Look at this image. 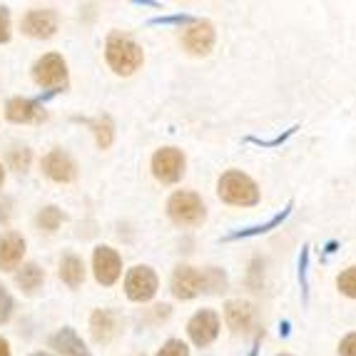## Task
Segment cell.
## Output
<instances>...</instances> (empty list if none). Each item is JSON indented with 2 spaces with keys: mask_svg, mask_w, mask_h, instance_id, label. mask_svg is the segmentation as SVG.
Here are the masks:
<instances>
[{
  "mask_svg": "<svg viewBox=\"0 0 356 356\" xmlns=\"http://www.w3.org/2000/svg\"><path fill=\"white\" fill-rule=\"evenodd\" d=\"M227 284H229V280L222 269H195L187 267V264H179L172 272V280H170V289L179 302H190V299L200 297L202 291L204 294H222V291H227Z\"/></svg>",
  "mask_w": 356,
  "mask_h": 356,
  "instance_id": "cell-1",
  "label": "cell"
},
{
  "mask_svg": "<svg viewBox=\"0 0 356 356\" xmlns=\"http://www.w3.org/2000/svg\"><path fill=\"white\" fill-rule=\"evenodd\" d=\"M105 60L115 75L130 77L143 67L145 50L132 35H127L122 30H113L105 40Z\"/></svg>",
  "mask_w": 356,
  "mask_h": 356,
  "instance_id": "cell-2",
  "label": "cell"
},
{
  "mask_svg": "<svg viewBox=\"0 0 356 356\" xmlns=\"http://www.w3.org/2000/svg\"><path fill=\"white\" fill-rule=\"evenodd\" d=\"M217 197L232 207H254L259 204V187L250 175L239 170H227L217 182Z\"/></svg>",
  "mask_w": 356,
  "mask_h": 356,
  "instance_id": "cell-3",
  "label": "cell"
},
{
  "mask_svg": "<svg viewBox=\"0 0 356 356\" xmlns=\"http://www.w3.org/2000/svg\"><path fill=\"white\" fill-rule=\"evenodd\" d=\"M167 217L177 227H202L207 220V204L197 192L179 190L167 200Z\"/></svg>",
  "mask_w": 356,
  "mask_h": 356,
  "instance_id": "cell-4",
  "label": "cell"
},
{
  "mask_svg": "<svg viewBox=\"0 0 356 356\" xmlns=\"http://www.w3.org/2000/svg\"><path fill=\"white\" fill-rule=\"evenodd\" d=\"M33 80L38 88L50 90V95L55 92H65L70 85V75H67V63L63 55L58 53H45L33 63Z\"/></svg>",
  "mask_w": 356,
  "mask_h": 356,
  "instance_id": "cell-5",
  "label": "cell"
},
{
  "mask_svg": "<svg viewBox=\"0 0 356 356\" xmlns=\"http://www.w3.org/2000/svg\"><path fill=\"white\" fill-rule=\"evenodd\" d=\"M187 160L179 147H160L152 154V175L162 184H177L184 177Z\"/></svg>",
  "mask_w": 356,
  "mask_h": 356,
  "instance_id": "cell-6",
  "label": "cell"
},
{
  "mask_svg": "<svg viewBox=\"0 0 356 356\" xmlns=\"http://www.w3.org/2000/svg\"><path fill=\"white\" fill-rule=\"evenodd\" d=\"M160 289V280H157V274H154L152 267L147 264H137L127 272L125 277V294L130 302L137 304H145L157 294Z\"/></svg>",
  "mask_w": 356,
  "mask_h": 356,
  "instance_id": "cell-7",
  "label": "cell"
},
{
  "mask_svg": "<svg viewBox=\"0 0 356 356\" xmlns=\"http://www.w3.org/2000/svg\"><path fill=\"white\" fill-rule=\"evenodd\" d=\"M179 42L182 48L190 55H197V58H204V55L212 53L214 42H217V33H214V25L209 20H192L187 28L182 30L179 35Z\"/></svg>",
  "mask_w": 356,
  "mask_h": 356,
  "instance_id": "cell-8",
  "label": "cell"
},
{
  "mask_svg": "<svg viewBox=\"0 0 356 356\" xmlns=\"http://www.w3.org/2000/svg\"><path fill=\"white\" fill-rule=\"evenodd\" d=\"M60 18L53 8H33L23 15L20 20V30H23L28 38H35V40H48L58 33Z\"/></svg>",
  "mask_w": 356,
  "mask_h": 356,
  "instance_id": "cell-9",
  "label": "cell"
},
{
  "mask_svg": "<svg viewBox=\"0 0 356 356\" xmlns=\"http://www.w3.org/2000/svg\"><path fill=\"white\" fill-rule=\"evenodd\" d=\"M92 272H95L97 284L102 286H113L122 274V257L118 254V250L100 244L92 252Z\"/></svg>",
  "mask_w": 356,
  "mask_h": 356,
  "instance_id": "cell-10",
  "label": "cell"
},
{
  "mask_svg": "<svg viewBox=\"0 0 356 356\" xmlns=\"http://www.w3.org/2000/svg\"><path fill=\"white\" fill-rule=\"evenodd\" d=\"M42 172L45 177L53 179L58 184H67L77 179V162L72 160V154L63 147L50 149L45 157H42Z\"/></svg>",
  "mask_w": 356,
  "mask_h": 356,
  "instance_id": "cell-11",
  "label": "cell"
},
{
  "mask_svg": "<svg viewBox=\"0 0 356 356\" xmlns=\"http://www.w3.org/2000/svg\"><path fill=\"white\" fill-rule=\"evenodd\" d=\"M187 334H190L192 344L200 346V349L209 346L214 339L220 337V316H217V312L214 309H200L187 324Z\"/></svg>",
  "mask_w": 356,
  "mask_h": 356,
  "instance_id": "cell-12",
  "label": "cell"
},
{
  "mask_svg": "<svg viewBox=\"0 0 356 356\" xmlns=\"http://www.w3.org/2000/svg\"><path fill=\"white\" fill-rule=\"evenodd\" d=\"M6 118L8 122L15 125H30V122H42L48 118L45 107H42V97L33 100V97H10L6 102Z\"/></svg>",
  "mask_w": 356,
  "mask_h": 356,
  "instance_id": "cell-13",
  "label": "cell"
},
{
  "mask_svg": "<svg viewBox=\"0 0 356 356\" xmlns=\"http://www.w3.org/2000/svg\"><path fill=\"white\" fill-rule=\"evenodd\" d=\"M25 257V239L18 232H0V272H15Z\"/></svg>",
  "mask_w": 356,
  "mask_h": 356,
  "instance_id": "cell-14",
  "label": "cell"
},
{
  "mask_svg": "<svg viewBox=\"0 0 356 356\" xmlns=\"http://www.w3.org/2000/svg\"><path fill=\"white\" fill-rule=\"evenodd\" d=\"M90 334L97 344H110L120 334V314L113 309H95L90 316Z\"/></svg>",
  "mask_w": 356,
  "mask_h": 356,
  "instance_id": "cell-15",
  "label": "cell"
},
{
  "mask_svg": "<svg viewBox=\"0 0 356 356\" xmlns=\"http://www.w3.org/2000/svg\"><path fill=\"white\" fill-rule=\"evenodd\" d=\"M225 321L234 334L250 332L252 324H254V309H252L250 302L232 299V302L225 304Z\"/></svg>",
  "mask_w": 356,
  "mask_h": 356,
  "instance_id": "cell-16",
  "label": "cell"
},
{
  "mask_svg": "<svg viewBox=\"0 0 356 356\" xmlns=\"http://www.w3.org/2000/svg\"><path fill=\"white\" fill-rule=\"evenodd\" d=\"M50 349H55L60 356H92L83 339L77 337L72 327H63L50 337Z\"/></svg>",
  "mask_w": 356,
  "mask_h": 356,
  "instance_id": "cell-17",
  "label": "cell"
},
{
  "mask_svg": "<svg viewBox=\"0 0 356 356\" xmlns=\"http://www.w3.org/2000/svg\"><path fill=\"white\" fill-rule=\"evenodd\" d=\"M75 122H83L92 130L95 135V145L100 149H110L115 143V122L110 115H100V118H75Z\"/></svg>",
  "mask_w": 356,
  "mask_h": 356,
  "instance_id": "cell-18",
  "label": "cell"
},
{
  "mask_svg": "<svg viewBox=\"0 0 356 356\" xmlns=\"http://www.w3.org/2000/svg\"><path fill=\"white\" fill-rule=\"evenodd\" d=\"M42 282H45V272L38 267L35 261L23 264V267L18 269V274H15V284L20 286V291H23L25 297L38 294V291L42 289Z\"/></svg>",
  "mask_w": 356,
  "mask_h": 356,
  "instance_id": "cell-19",
  "label": "cell"
},
{
  "mask_svg": "<svg viewBox=\"0 0 356 356\" xmlns=\"http://www.w3.org/2000/svg\"><path fill=\"white\" fill-rule=\"evenodd\" d=\"M60 280H63V284H67L70 289H77V286L85 282V264L83 259L77 254H65L63 259H60Z\"/></svg>",
  "mask_w": 356,
  "mask_h": 356,
  "instance_id": "cell-20",
  "label": "cell"
},
{
  "mask_svg": "<svg viewBox=\"0 0 356 356\" xmlns=\"http://www.w3.org/2000/svg\"><path fill=\"white\" fill-rule=\"evenodd\" d=\"M289 212H291V202L286 204L284 209H282L277 217H272V220L267 222V225H257V227H250V229H239V232H232V234H227L225 237V242H232V239H244V237H257V234H264V232H269V229H274V227H280L282 222L289 217Z\"/></svg>",
  "mask_w": 356,
  "mask_h": 356,
  "instance_id": "cell-21",
  "label": "cell"
},
{
  "mask_svg": "<svg viewBox=\"0 0 356 356\" xmlns=\"http://www.w3.org/2000/svg\"><path fill=\"white\" fill-rule=\"evenodd\" d=\"M63 222H65V214H63V209L53 207V204H50V207H42L35 217L38 229H42V232H55Z\"/></svg>",
  "mask_w": 356,
  "mask_h": 356,
  "instance_id": "cell-22",
  "label": "cell"
},
{
  "mask_svg": "<svg viewBox=\"0 0 356 356\" xmlns=\"http://www.w3.org/2000/svg\"><path fill=\"white\" fill-rule=\"evenodd\" d=\"M30 160H33V152H30L25 145H13L8 149V165L15 170V172H25L30 167Z\"/></svg>",
  "mask_w": 356,
  "mask_h": 356,
  "instance_id": "cell-23",
  "label": "cell"
},
{
  "mask_svg": "<svg viewBox=\"0 0 356 356\" xmlns=\"http://www.w3.org/2000/svg\"><path fill=\"white\" fill-rule=\"evenodd\" d=\"M337 286H339V291H341L344 297L356 299V264L339 274V277H337Z\"/></svg>",
  "mask_w": 356,
  "mask_h": 356,
  "instance_id": "cell-24",
  "label": "cell"
},
{
  "mask_svg": "<svg viewBox=\"0 0 356 356\" xmlns=\"http://www.w3.org/2000/svg\"><path fill=\"white\" fill-rule=\"evenodd\" d=\"M157 356H190V349L184 344L182 339H167L165 344L160 346Z\"/></svg>",
  "mask_w": 356,
  "mask_h": 356,
  "instance_id": "cell-25",
  "label": "cell"
},
{
  "mask_svg": "<svg viewBox=\"0 0 356 356\" xmlns=\"http://www.w3.org/2000/svg\"><path fill=\"white\" fill-rule=\"evenodd\" d=\"M13 309H15V299L13 294L0 284V324H6L8 319L13 316Z\"/></svg>",
  "mask_w": 356,
  "mask_h": 356,
  "instance_id": "cell-26",
  "label": "cell"
},
{
  "mask_svg": "<svg viewBox=\"0 0 356 356\" xmlns=\"http://www.w3.org/2000/svg\"><path fill=\"white\" fill-rule=\"evenodd\" d=\"M10 40V10L0 6V45Z\"/></svg>",
  "mask_w": 356,
  "mask_h": 356,
  "instance_id": "cell-27",
  "label": "cell"
},
{
  "mask_svg": "<svg viewBox=\"0 0 356 356\" xmlns=\"http://www.w3.org/2000/svg\"><path fill=\"white\" fill-rule=\"evenodd\" d=\"M339 356H356V332L339 341Z\"/></svg>",
  "mask_w": 356,
  "mask_h": 356,
  "instance_id": "cell-28",
  "label": "cell"
},
{
  "mask_svg": "<svg viewBox=\"0 0 356 356\" xmlns=\"http://www.w3.org/2000/svg\"><path fill=\"white\" fill-rule=\"evenodd\" d=\"M0 356H10V344L3 337H0Z\"/></svg>",
  "mask_w": 356,
  "mask_h": 356,
  "instance_id": "cell-29",
  "label": "cell"
},
{
  "mask_svg": "<svg viewBox=\"0 0 356 356\" xmlns=\"http://www.w3.org/2000/svg\"><path fill=\"white\" fill-rule=\"evenodd\" d=\"M3 182H6V170H3V165H0V187H3Z\"/></svg>",
  "mask_w": 356,
  "mask_h": 356,
  "instance_id": "cell-30",
  "label": "cell"
},
{
  "mask_svg": "<svg viewBox=\"0 0 356 356\" xmlns=\"http://www.w3.org/2000/svg\"><path fill=\"white\" fill-rule=\"evenodd\" d=\"M30 356H53V354H48V351H35V354H30Z\"/></svg>",
  "mask_w": 356,
  "mask_h": 356,
  "instance_id": "cell-31",
  "label": "cell"
},
{
  "mask_svg": "<svg viewBox=\"0 0 356 356\" xmlns=\"http://www.w3.org/2000/svg\"><path fill=\"white\" fill-rule=\"evenodd\" d=\"M280 356H291V354H280Z\"/></svg>",
  "mask_w": 356,
  "mask_h": 356,
  "instance_id": "cell-32",
  "label": "cell"
}]
</instances>
